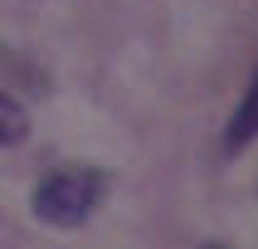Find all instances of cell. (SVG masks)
Listing matches in <instances>:
<instances>
[{
  "mask_svg": "<svg viewBox=\"0 0 258 249\" xmlns=\"http://www.w3.org/2000/svg\"><path fill=\"white\" fill-rule=\"evenodd\" d=\"M25 137H29V113H25V103L0 88V146H20Z\"/></svg>",
  "mask_w": 258,
  "mask_h": 249,
  "instance_id": "obj_3",
  "label": "cell"
},
{
  "mask_svg": "<svg viewBox=\"0 0 258 249\" xmlns=\"http://www.w3.org/2000/svg\"><path fill=\"white\" fill-rule=\"evenodd\" d=\"M102 190H107V176L98 166H58V171L39 176V186L29 195V210L39 225H54V230H78L93 210H98Z\"/></svg>",
  "mask_w": 258,
  "mask_h": 249,
  "instance_id": "obj_1",
  "label": "cell"
},
{
  "mask_svg": "<svg viewBox=\"0 0 258 249\" xmlns=\"http://www.w3.org/2000/svg\"><path fill=\"white\" fill-rule=\"evenodd\" d=\"M253 142H258V69H253V78L244 83V93H239V103H234L229 122H224V142H219V152H224V157H239V152L253 146Z\"/></svg>",
  "mask_w": 258,
  "mask_h": 249,
  "instance_id": "obj_2",
  "label": "cell"
},
{
  "mask_svg": "<svg viewBox=\"0 0 258 249\" xmlns=\"http://www.w3.org/2000/svg\"><path fill=\"white\" fill-rule=\"evenodd\" d=\"M200 249H229V244H219V239H205V244Z\"/></svg>",
  "mask_w": 258,
  "mask_h": 249,
  "instance_id": "obj_4",
  "label": "cell"
}]
</instances>
